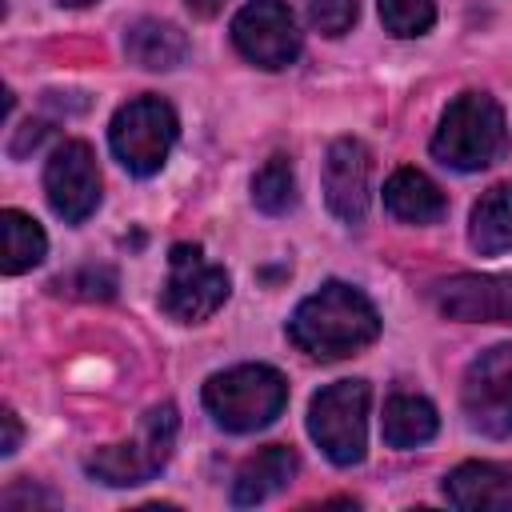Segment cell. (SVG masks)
Segmentation results:
<instances>
[{"label": "cell", "mask_w": 512, "mask_h": 512, "mask_svg": "<svg viewBox=\"0 0 512 512\" xmlns=\"http://www.w3.org/2000/svg\"><path fill=\"white\" fill-rule=\"evenodd\" d=\"M380 336V312L376 304L344 284V280H328L320 284L312 296H304L288 320V340L308 352L312 360H344L356 356L360 348H368Z\"/></svg>", "instance_id": "6da1fadb"}, {"label": "cell", "mask_w": 512, "mask_h": 512, "mask_svg": "<svg viewBox=\"0 0 512 512\" xmlns=\"http://www.w3.org/2000/svg\"><path fill=\"white\" fill-rule=\"evenodd\" d=\"M508 120L488 92H460L432 136V156L452 172H480L508 156Z\"/></svg>", "instance_id": "7a4b0ae2"}, {"label": "cell", "mask_w": 512, "mask_h": 512, "mask_svg": "<svg viewBox=\"0 0 512 512\" xmlns=\"http://www.w3.org/2000/svg\"><path fill=\"white\" fill-rule=\"evenodd\" d=\"M288 404V380L272 364H236L204 384V408L224 432L268 428Z\"/></svg>", "instance_id": "3957f363"}, {"label": "cell", "mask_w": 512, "mask_h": 512, "mask_svg": "<svg viewBox=\"0 0 512 512\" xmlns=\"http://www.w3.org/2000/svg\"><path fill=\"white\" fill-rule=\"evenodd\" d=\"M176 432H180V416L176 404H156L140 416L136 432L120 444H104L84 460V472L108 488H132V484H148L152 476L164 472V464L172 460L176 448Z\"/></svg>", "instance_id": "277c9868"}, {"label": "cell", "mask_w": 512, "mask_h": 512, "mask_svg": "<svg viewBox=\"0 0 512 512\" xmlns=\"http://www.w3.org/2000/svg\"><path fill=\"white\" fill-rule=\"evenodd\" d=\"M368 400L372 392L364 380H336L308 404V436L340 468L360 464L368 452Z\"/></svg>", "instance_id": "5b68a950"}, {"label": "cell", "mask_w": 512, "mask_h": 512, "mask_svg": "<svg viewBox=\"0 0 512 512\" xmlns=\"http://www.w3.org/2000/svg\"><path fill=\"white\" fill-rule=\"evenodd\" d=\"M176 112L164 96H136L116 108L108 124V144L112 156L132 172V176H156L176 144Z\"/></svg>", "instance_id": "8992f818"}, {"label": "cell", "mask_w": 512, "mask_h": 512, "mask_svg": "<svg viewBox=\"0 0 512 512\" xmlns=\"http://www.w3.org/2000/svg\"><path fill=\"white\" fill-rule=\"evenodd\" d=\"M232 280L220 264L204 260L200 244H172L168 252V280L160 288V308L176 324H200L216 308H224Z\"/></svg>", "instance_id": "52a82bcc"}, {"label": "cell", "mask_w": 512, "mask_h": 512, "mask_svg": "<svg viewBox=\"0 0 512 512\" xmlns=\"http://www.w3.org/2000/svg\"><path fill=\"white\" fill-rule=\"evenodd\" d=\"M460 408L468 416V428H476L480 436H512V344H496L464 368Z\"/></svg>", "instance_id": "ba28073f"}, {"label": "cell", "mask_w": 512, "mask_h": 512, "mask_svg": "<svg viewBox=\"0 0 512 512\" xmlns=\"http://www.w3.org/2000/svg\"><path fill=\"white\" fill-rule=\"evenodd\" d=\"M232 44L264 72H280L300 56V32L284 0H248L232 16Z\"/></svg>", "instance_id": "9c48e42d"}, {"label": "cell", "mask_w": 512, "mask_h": 512, "mask_svg": "<svg viewBox=\"0 0 512 512\" xmlns=\"http://www.w3.org/2000/svg\"><path fill=\"white\" fill-rule=\"evenodd\" d=\"M44 192L64 224H84L100 208V168L84 140H64L44 164Z\"/></svg>", "instance_id": "30bf717a"}, {"label": "cell", "mask_w": 512, "mask_h": 512, "mask_svg": "<svg viewBox=\"0 0 512 512\" xmlns=\"http://www.w3.org/2000/svg\"><path fill=\"white\" fill-rule=\"evenodd\" d=\"M372 200V152L356 136H340L324 152V204L336 220L360 224Z\"/></svg>", "instance_id": "8fae6325"}, {"label": "cell", "mask_w": 512, "mask_h": 512, "mask_svg": "<svg viewBox=\"0 0 512 512\" xmlns=\"http://www.w3.org/2000/svg\"><path fill=\"white\" fill-rule=\"evenodd\" d=\"M432 304L448 320L464 324H512V276L460 272L432 288Z\"/></svg>", "instance_id": "7c38bea8"}, {"label": "cell", "mask_w": 512, "mask_h": 512, "mask_svg": "<svg viewBox=\"0 0 512 512\" xmlns=\"http://www.w3.org/2000/svg\"><path fill=\"white\" fill-rule=\"evenodd\" d=\"M300 472V456L288 444H268L260 452H252L236 476H232V504L236 508H256L264 500H272L276 492H284Z\"/></svg>", "instance_id": "4fadbf2b"}, {"label": "cell", "mask_w": 512, "mask_h": 512, "mask_svg": "<svg viewBox=\"0 0 512 512\" xmlns=\"http://www.w3.org/2000/svg\"><path fill=\"white\" fill-rule=\"evenodd\" d=\"M444 496L452 508H464V512H484V508L508 512L512 508V468L488 464V460L456 464L444 476Z\"/></svg>", "instance_id": "5bb4252c"}, {"label": "cell", "mask_w": 512, "mask_h": 512, "mask_svg": "<svg viewBox=\"0 0 512 512\" xmlns=\"http://www.w3.org/2000/svg\"><path fill=\"white\" fill-rule=\"evenodd\" d=\"M124 56L148 72H172L188 60V36L168 20H136L124 28Z\"/></svg>", "instance_id": "9a60e30c"}, {"label": "cell", "mask_w": 512, "mask_h": 512, "mask_svg": "<svg viewBox=\"0 0 512 512\" xmlns=\"http://www.w3.org/2000/svg\"><path fill=\"white\" fill-rule=\"evenodd\" d=\"M384 208L404 224H436L444 220L448 200L420 168H396L384 180Z\"/></svg>", "instance_id": "2e32d148"}, {"label": "cell", "mask_w": 512, "mask_h": 512, "mask_svg": "<svg viewBox=\"0 0 512 512\" xmlns=\"http://www.w3.org/2000/svg\"><path fill=\"white\" fill-rule=\"evenodd\" d=\"M468 244L480 256H500L512 248V180L492 184L468 216Z\"/></svg>", "instance_id": "e0dca14e"}, {"label": "cell", "mask_w": 512, "mask_h": 512, "mask_svg": "<svg viewBox=\"0 0 512 512\" xmlns=\"http://www.w3.org/2000/svg\"><path fill=\"white\" fill-rule=\"evenodd\" d=\"M440 428V416L432 408V400L424 396H412V392H396L388 396L384 404V416H380V432H384V444L388 448H416V444H428Z\"/></svg>", "instance_id": "ac0fdd59"}, {"label": "cell", "mask_w": 512, "mask_h": 512, "mask_svg": "<svg viewBox=\"0 0 512 512\" xmlns=\"http://www.w3.org/2000/svg\"><path fill=\"white\" fill-rule=\"evenodd\" d=\"M48 252V236L44 228L20 212V208H4L0 212V268L4 276H20L28 268H36Z\"/></svg>", "instance_id": "d6986e66"}, {"label": "cell", "mask_w": 512, "mask_h": 512, "mask_svg": "<svg viewBox=\"0 0 512 512\" xmlns=\"http://www.w3.org/2000/svg\"><path fill=\"white\" fill-rule=\"evenodd\" d=\"M252 204L264 216H284L296 204V172L288 156H268L252 176Z\"/></svg>", "instance_id": "ffe728a7"}, {"label": "cell", "mask_w": 512, "mask_h": 512, "mask_svg": "<svg viewBox=\"0 0 512 512\" xmlns=\"http://www.w3.org/2000/svg\"><path fill=\"white\" fill-rule=\"evenodd\" d=\"M48 288L60 292V296H72V300H112L120 280L108 264H84V268H72L64 276H56Z\"/></svg>", "instance_id": "44dd1931"}, {"label": "cell", "mask_w": 512, "mask_h": 512, "mask_svg": "<svg viewBox=\"0 0 512 512\" xmlns=\"http://www.w3.org/2000/svg\"><path fill=\"white\" fill-rule=\"evenodd\" d=\"M380 20L392 36H424L436 20V0H380Z\"/></svg>", "instance_id": "7402d4cb"}, {"label": "cell", "mask_w": 512, "mask_h": 512, "mask_svg": "<svg viewBox=\"0 0 512 512\" xmlns=\"http://www.w3.org/2000/svg\"><path fill=\"white\" fill-rule=\"evenodd\" d=\"M308 20L324 36H344L356 24V0H308Z\"/></svg>", "instance_id": "603a6c76"}, {"label": "cell", "mask_w": 512, "mask_h": 512, "mask_svg": "<svg viewBox=\"0 0 512 512\" xmlns=\"http://www.w3.org/2000/svg\"><path fill=\"white\" fill-rule=\"evenodd\" d=\"M0 504H4L8 512H20V508H36V504H56V496L44 492V488H36V484H28V480H16L12 488H4Z\"/></svg>", "instance_id": "cb8c5ba5"}, {"label": "cell", "mask_w": 512, "mask_h": 512, "mask_svg": "<svg viewBox=\"0 0 512 512\" xmlns=\"http://www.w3.org/2000/svg\"><path fill=\"white\" fill-rule=\"evenodd\" d=\"M0 424H4V436H0V456H12V452L20 448V436H24L20 416H16L12 408H4V412H0Z\"/></svg>", "instance_id": "d4e9b609"}, {"label": "cell", "mask_w": 512, "mask_h": 512, "mask_svg": "<svg viewBox=\"0 0 512 512\" xmlns=\"http://www.w3.org/2000/svg\"><path fill=\"white\" fill-rule=\"evenodd\" d=\"M44 132H48L44 124H32V120H28V124H24V132H20V140H12V148H8V152H12V156H24L28 148H36V144L44 140Z\"/></svg>", "instance_id": "484cf974"}, {"label": "cell", "mask_w": 512, "mask_h": 512, "mask_svg": "<svg viewBox=\"0 0 512 512\" xmlns=\"http://www.w3.org/2000/svg\"><path fill=\"white\" fill-rule=\"evenodd\" d=\"M184 8H188L192 16H200V20H212V16L224 8V0H184Z\"/></svg>", "instance_id": "4316f807"}, {"label": "cell", "mask_w": 512, "mask_h": 512, "mask_svg": "<svg viewBox=\"0 0 512 512\" xmlns=\"http://www.w3.org/2000/svg\"><path fill=\"white\" fill-rule=\"evenodd\" d=\"M56 4H64V8H88V4H96V0H56Z\"/></svg>", "instance_id": "83f0119b"}]
</instances>
